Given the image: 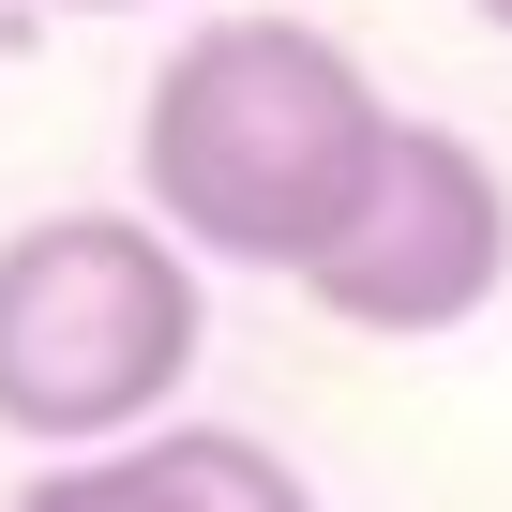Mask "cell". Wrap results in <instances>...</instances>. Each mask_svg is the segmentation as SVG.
Wrapping results in <instances>:
<instances>
[{
  "mask_svg": "<svg viewBox=\"0 0 512 512\" xmlns=\"http://www.w3.org/2000/svg\"><path fill=\"white\" fill-rule=\"evenodd\" d=\"M377 151H392V106L317 16H196L136 91V196L181 256H226V272L302 287L332 226L362 211Z\"/></svg>",
  "mask_w": 512,
  "mask_h": 512,
  "instance_id": "cell-1",
  "label": "cell"
},
{
  "mask_svg": "<svg viewBox=\"0 0 512 512\" xmlns=\"http://www.w3.org/2000/svg\"><path fill=\"white\" fill-rule=\"evenodd\" d=\"M196 377V256L151 211H31L0 241V437L121 452Z\"/></svg>",
  "mask_w": 512,
  "mask_h": 512,
  "instance_id": "cell-2",
  "label": "cell"
},
{
  "mask_svg": "<svg viewBox=\"0 0 512 512\" xmlns=\"http://www.w3.org/2000/svg\"><path fill=\"white\" fill-rule=\"evenodd\" d=\"M497 287H512V181H497V151L452 136V121H392V151H377L362 211L332 226V256L302 272V302L347 317V332L422 347V332H467Z\"/></svg>",
  "mask_w": 512,
  "mask_h": 512,
  "instance_id": "cell-3",
  "label": "cell"
},
{
  "mask_svg": "<svg viewBox=\"0 0 512 512\" xmlns=\"http://www.w3.org/2000/svg\"><path fill=\"white\" fill-rule=\"evenodd\" d=\"M0 512H317V482L272 437H241V422H151L121 452H61Z\"/></svg>",
  "mask_w": 512,
  "mask_h": 512,
  "instance_id": "cell-4",
  "label": "cell"
},
{
  "mask_svg": "<svg viewBox=\"0 0 512 512\" xmlns=\"http://www.w3.org/2000/svg\"><path fill=\"white\" fill-rule=\"evenodd\" d=\"M61 16H121V0H61Z\"/></svg>",
  "mask_w": 512,
  "mask_h": 512,
  "instance_id": "cell-5",
  "label": "cell"
},
{
  "mask_svg": "<svg viewBox=\"0 0 512 512\" xmlns=\"http://www.w3.org/2000/svg\"><path fill=\"white\" fill-rule=\"evenodd\" d=\"M482 16H497V31H512V0H482Z\"/></svg>",
  "mask_w": 512,
  "mask_h": 512,
  "instance_id": "cell-6",
  "label": "cell"
}]
</instances>
